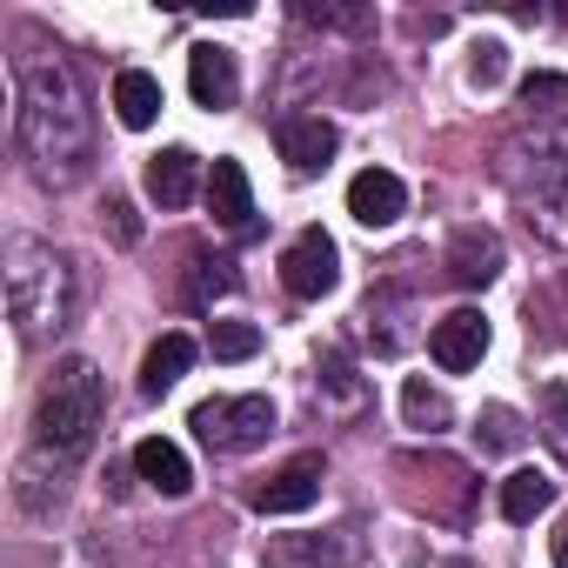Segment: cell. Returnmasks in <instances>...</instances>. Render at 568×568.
Here are the masks:
<instances>
[{"label":"cell","mask_w":568,"mask_h":568,"mask_svg":"<svg viewBox=\"0 0 568 568\" xmlns=\"http://www.w3.org/2000/svg\"><path fill=\"white\" fill-rule=\"evenodd\" d=\"M14 134L41 181H74L94 161V108L81 74L54 48L14 54Z\"/></svg>","instance_id":"obj_1"},{"label":"cell","mask_w":568,"mask_h":568,"mask_svg":"<svg viewBox=\"0 0 568 568\" xmlns=\"http://www.w3.org/2000/svg\"><path fill=\"white\" fill-rule=\"evenodd\" d=\"M8 315L28 348L54 342L74 322V261L34 234H8Z\"/></svg>","instance_id":"obj_2"},{"label":"cell","mask_w":568,"mask_h":568,"mask_svg":"<svg viewBox=\"0 0 568 568\" xmlns=\"http://www.w3.org/2000/svg\"><path fill=\"white\" fill-rule=\"evenodd\" d=\"M94 428H101V368L88 355H68L48 388H41V408H34V455L54 462V468H74L88 448H94Z\"/></svg>","instance_id":"obj_3"},{"label":"cell","mask_w":568,"mask_h":568,"mask_svg":"<svg viewBox=\"0 0 568 568\" xmlns=\"http://www.w3.org/2000/svg\"><path fill=\"white\" fill-rule=\"evenodd\" d=\"M194 435L214 455H247L274 435V402L267 395H214L194 408Z\"/></svg>","instance_id":"obj_4"},{"label":"cell","mask_w":568,"mask_h":568,"mask_svg":"<svg viewBox=\"0 0 568 568\" xmlns=\"http://www.w3.org/2000/svg\"><path fill=\"white\" fill-rule=\"evenodd\" d=\"M395 475H408L415 508H428L435 521H462L468 501H475V475H468L455 455H402Z\"/></svg>","instance_id":"obj_5"},{"label":"cell","mask_w":568,"mask_h":568,"mask_svg":"<svg viewBox=\"0 0 568 568\" xmlns=\"http://www.w3.org/2000/svg\"><path fill=\"white\" fill-rule=\"evenodd\" d=\"M281 281H288V295H295V302H322V295H335V281H342V247H335V234L302 227V234L288 241V254H281Z\"/></svg>","instance_id":"obj_6"},{"label":"cell","mask_w":568,"mask_h":568,"mask_svg":"<svg viewBox=\"0 0 568 568\" xmlns=\"http://www.w3.org/2000/svg\"><path fill=\"white\" fill-rule=\"evenodd\" d=\"M267 568H362V528H322V535H274L261 548Z\"/></svg>","instance_id":"obj_7"},{"label":"cell","mask_w":568,"mask_h":568,"mask_svg":"<svg viewBox=\"0 0 568 568\" xmlns=\"http://www.w3.org/2000/svg\"><path fill=\"white\" fill-rule=\"evenodd\" d=\"M428 355H435V368H448V375H468V368L488 355V322H481L475 308H455V315H442V322L428 328Z\"/></svg>","instance_id":"obj_8"},{"label":"cell","mask_w":568,"mask_h":568,"mask_svg":"<svg viewBox=\"0 0 568 568\" xmlns=\"http://www.w3.org/2000/svg\"><path fill=\"white\" fill-rule=\"evenodd\" d=\"M274 141H281V161H288L295 174H322L335 161V148H342V128L322 121V114H288Z\"/></svg>","instance_id":"obj_9"},{"label":"cell","mask_w":568,"mask_h":568,"mask_svg":"<svg viewBox=\"0 0 568 568\" xmlns=\"http://www.w3.org/2000/svg\"><path fill=\"white\" fill-rule=\"evenodd\" d=\"M322 455H295L288 468H281V475H267L261 488H254V508L261 515H302L315 495H322Z\"/></svg>","instance_id":"obj_10"},{"label":"cell","mask_w":568,"mask_h":568,"mask_svg":"<svg viewBox=\"0 0 568 568\" xmlns=\"http://www.w3.org/2000/svg\"><path fill=\"white\" fill-rule=\"evenodd\" d=\"M348 214H355L362 227H395V221L408 214V187H402V174H388V168H362V174L348 181Z\"/></svg>","instance_id":"obj_11"},{"label":"cell","mask_w":568,"mask_h":568,"mask_svg":"<svg viewBox=\"0 0 568 568\" xmlns=\"http://www.w3.org/2000/svg\"><path fill=\"white\" fill-rule=\"evenodd\" d=\"M187 88H194V101L201 108H234V94H241V74H234V54L221 48V41H201L194 54H187Z\"/></svg>","instance_id":"obj_12"},{"label":"cell","mask_w":568,"mask_h":568,"mask_svg":"<svg viewBox=\"0 0 568 568\" xmlns=\"http://www.w3.org/2000/svg\"><path fill=\"white\" fill-rule=\"evenodd\" d=\"M448 281L455 288H488V281L501 274V241L488 234V227H462L455 241H448Z\"/></svg>","instance_id":"obj_13"},{"label":"cell","mask_w":568,"mask_h":568,"mask_svg":"<svg viewBox=\"0 0 568 568\" xmlns=\"http://www.w3.org/2000/svg\"><path fill=\"white\" fill-rule=\"evenodd\" d=\"M207 207H214L221 227H254V187H247L241 161H214L207 168Z\"/></svg>","instance_id":"obj_14"},{"label":"cell","mask_w":568,"mask_h":568,"mask_svg":"<svg viewBox=\"0 0 568 568\" xmlns=\"http://www.w3.org/2000/svg\"><path fill=\"white\" fill-rule=\"evenodd\" d=\"M194 187H201V161H194L187 148H161V154L148 161V194H154L161 207H187Z\"/></svg>","instance_id":"obj_15"},{"label":"cell","mask_w":568,"mask_h":568,"mask_svg":"<svg viewBox=\"0 0 568 568\" xmlns=\"http://www.w3.org/2000/svg\"><path fill=\"white\" fill-rule=\"evenodd\" d=\"M134 475H141L154 495H187V488H194V468H187V455H181L174 442H161V435H148V442L134 448Z\"/></svg>","instance_id":"obj_16"},{"label":"cell","mask_w":568,"mask_h":568,"mask_svg":"<svg viewBox=\"0 0 568 568\" xmlns=\"http://www.w3.org/2000/svg\"><path fill=\"white\" fill-rule=\"evenodd\" d=\"M114 114H121V128H154L161 121V81L148 68H121L114 74Z\"/></svg>","instance_id":"obj_17"},{"label":"cell","mask_w":568,"mask_h":568,"mask_svg":"<svg viewBox=\"0 0 568 568\" xmlns=\"http://www.w3.org/2000/svg\"><path fill=\"white\" fill-rule=\"evenodd\" d=\"M187 368H194V342H187V335H161V342L148 348V362H141V395L161 402Z\"/></svg>","instance_id":"obj_18"},{"label":"cell","mask_w":568,"mask_h":568,"mask_svg":"<svg viewBox=\"0 0 568 568\" xmlns=\"http://www.w3.org/2000/svg\"><path fill=\"white\" fill-rule=\"evenodd\" d=\"M555 508V481L541 475V468H515L508 481H501V515L508 521H535V515H548Z\"/></svg>","instance_id":"obj_19"},{"label":"cell","mask_w":568,"mask_h":568,"mask_svg":"<svg viewBox=\"0 0 568 568\" xmlns=\"http://www.w3.org/2000/svg\"><path fill=\"white\" fill-rule=\"evenodd\" d=\"M187 267H194V274H187V302H194V308H214L221 295H234V288H241V274H234V261H227V254H194Z\"/></svg>","instance_id":"obj_20"},{"label":"cell","mask_w":568,"mask_h":568,"mask_svg":"<svg viewBox=\"0 0 568 568\" xmlns=\"http://www.w3.org/2000/svg\"><path fill=\"white\" fill-rule=\"evenodd\" d=\"M402 415H408V428H422V435H442V428L455 422L448 395H442V388H428L422 375H408V382H402Z\"/></svg>","instance_id":"obj_21"},{"label":"cell","mask_w":568,"mask_h":568,"mask_svg":"<svg viewBox=\"0 0 568 568\" xmlns=\"http://www.w3.org/2000/svg\"><path fill=\"white\" fill-rule=\"evenodd\" d=\"M521 435H528V428H521V415H515V408H501V402H488V408H481V422H475L481 455H515V448H521Z\"/></svg>","instance_id":"obj_22"},{"label":"cell","mask_w":568,"mask_h":568,"mask_svg":"<svg viewBox=\"0 0 568 568\" xmlns=\"http://www.w3.org/2000/svg\"><path fill=\"white\" fill-rule=\"evenodd\" d=\"M541 442L555 448V462L568 468V388L561 382H548L541 388Z\"/></svg>","instance_id":"obj_23"},{"label":"cell","mask_w":568,"mask_h":568,"mask_svg":"<svg viewBox=\"0 0 568 568\" xmlns=\"http://www.w3.org/2000/svg\"><path fill=\"white\" fill-rule=\"evenodd\" d=\"M207 348H214V362H247V355L261 348V328H247V322H214V328H207Z\"/></svg>","instance_id":"obj_24"},{"label":"cell","mask_w":568,"mask_h":568,"mask_svg":"<svg viewBox=\"0 0 568 568\" xmlns=\"http://www.w3.org/2000/svg\"><path fill=\"white\" fill-rule=\"evenodd\" d=\"M521 108L528 114H568V74H528L521 81Z\"/></svg>","instance_id":"obj_25"},{"label":"cell","mask_w":568,"mask_h":568,"mask_svg":"<svg viewBox=\"0 0 568 568\" xmlns=\"http://www.w3.org/2000/svg\"><path fill=\"white\" fill-rule=\"evenodd\" d=\"M101 221H108V234H114V247H134V241H141V214H134V201H128V194H108V207H101Z\"/></svg>","instance_id":"obj_26"},{"label":"cell","mask_w":568,"mask_h":568,"mask_svg":"<svg viewBox=\"0 0 568 568\" xmlns=\"http://www.w3.org/2000/svg\"><path fill=\"white\" fill-rule=\"evenodd\" d=\"M501 74H508V48H501V41H481L475 61H468V81H475V88H495Z\"/></svg>","instance_id":"obj_27"},{"label":"cell","mask_w":568,"mask_h":568,"mask_svg":"<svg viewBox=\"0 0 568 568\" xmlns=\"http://www.w3.org/2000/svg\"><path fill=\"white\" fill-rule=\"evenodd\" d=\"M322 388H328L335 402H362V382H355L348 355H322Z\"/></svg>","instance_id":"obj_28"},{"label":"cell","mask_w":568,"mask_h":568,"mask_svg":"<svg viewBox=\"0 0 568 568\" xmlns=\"http://www.w3.org/2000/svg\"><path fill=\"white\" fill-rule=\"evenodd\" d=\"M302 21H328V28H368L362 8H302Z\"/></svg>","instance_id":"obj_29"},{"label":"cell","mask_w":568,"mask_h":568,"mask_svg":"<svg viewBox=\"0 0 568 568\" xmlns=\"http://www.w3.org/2000/svg\"><path fill=\"white\" fill-rule=\"evenodd\" d=\"M548 555H555V568H568V515L555 521V535H548Z\"/></svg>","instance_id":"obj_30"}]
</instances>
